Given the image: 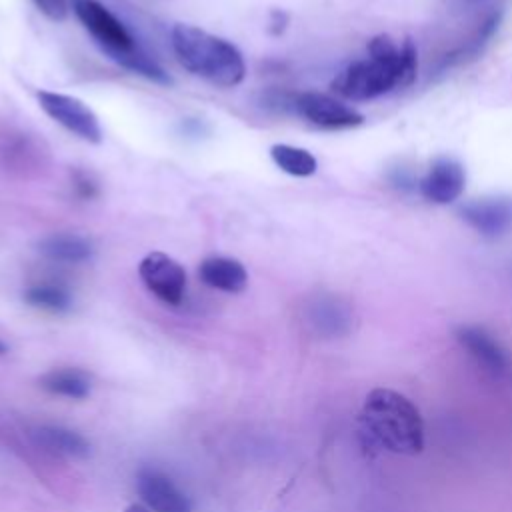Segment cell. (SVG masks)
I'll list each match as a JSON object with an SVG mask.
<instances>
[{
  "label": "cell",
  "instance_id": "cell-2",
  "mask_svg": "<svg viewBox=\"0 0 512 512\" xmlns=\"http://www.w3.org/2000/svg\"><path fill=\"white\" fill-rule=\"evenodd\" d=\"M178 62L194 76L218 88H234L246 76L242 52L222 36L192 24H176L170 32Z\"/></svg>",
  "mask_w": 512,
  "mask_h": 512
},
{
  "label": "cell",
  "instance_id": "cell-14",
  "mask_svg": "<svg viewBox=\"0 0 512 512\" xmlns=\"http://www.w3.org/2000/svg\"><path fill=\"white\" fill-rule=\"evenodd\" d=\"M38 384L54 394L72 400H82L90 394V378L80 368H54L40 376Z\"/></svg>",
  "mask_w": 512,
  "mask_h": 512
},
{
  "label": "cell",
  "instance_id": "cell-12",
  "mask_svg": "<svg viewBox=\"0 0 512 512\" xmlns=\"http://www.w3.org/2000/svg\"><path fill=\"white\" fill-rule=\"evenodd\" d=\"M40 254L54 262H66V264H80L92 258V244L70 232L62 234H50L38 242Z\"/></svg>",
  "mask_w": 512,
  "mask_h": 512
},
{
  "label": "cell",
  "instance_id": "cell-7",
  "mask_svg": "<svg viewBox=\"0 0 512 512\" xmlns=\"http://www.w3.org/2000/svg\"><path fill=\"white\" fill-rule=\"evenodd\" d=\"M136 488L144 506L152 512H192L190 498L160 470H140Z\"/></svg>",
  "mask_w": 512,
  "mask_h": 512
},
{
  "label": "cell",
  "instance_id": "cell-8",
  "mask_svg": "<svg viewBox=\"0 0 512 512\" xmlns=\"http://www.w3.org/2000/svg\"><path fill=\"white\" fill-rule=\"evenodd\" d=\"M462 218L482 236L498 238L512 230V198L490 196L462 206Z\"/></svg>",
  "mask_w": 512,
  "mask_h": 512
},
{
  "label": "cell",
  "instance_id": "cell-20",
  "mask_svg": "<svg viewBox=\"0 0 512 512\" xmlns=\"http://www.w3.org/2000/svg\"><path fill=\"white\" fill-rule=\"evenodd\" d=\"M6 350H8V348H6V344L0 340V354H6Z\"/></svg>",
  "mask_w": 512,
  "mask_h": 512
},
{
  "label": "cell",
  "instance_id": "cell-17",
  "mask_svg": "<svg viewBox=\"0 0 512 512\" xmlns=\"http://www.w3.org/2000/svg\"><path fill=\"white\" fill-rule=\"evenodd\" d=\"M32 2L52 22H62L68 16V0H32Z\"/></svg>",
  "mask_w": 512,
  "mask_h": 512
},
{
  "label": "cell",
  "instance_id": "cell-5",
  "mask_svg": "<svg viewBox=\"0 0 512 512\" xmlns=\"http://www.w3.org/2000/svg\"><path fill=\"white\" fill-rule=\"evenodd\" d=\"M138 274L148 292H152L160 302L178 306L184 300L186 270L166 252H148L138 264Z\"/></svg>",
  "mask_w": 512,
  "mask_h": 512
},
{
  "label": "cell",
  "instance_id": "cell-1",
  "mask_svg": "<svg viewBox=\"0 0 512 512\" xmlns=\"http://www.w3.org/2000/svg\"><path fill=\"white\" fill-rule=\"evenodd\" d=\"M370 58L346 66L332 82L334 92L360 102L378 98L392 88L410 86L416 80V48L410 40L398 48L388 36H376L368 44Z\"/></svg>",
  "mask_w": 512,
  "mask_h": 512
},
{
  "label": "cell",
  "instance_id": "cell-3",
  "mask_svg": "<svg viewBox=\"0 0 512 512\" xmlns=\"http://www.w3.org/2000/svg\"><path fill=\"white\" fill-rule=\"evenodd\" d=\"M72 12L112 60L138 46L128 28L98 0H72Z\"/></svg>",
  "mask_w": 512,
  "mask_h": 512
},
{
  "label": "cell",
  "instance_id": "cell-6",
  "mask_svg": "<svg viewBox=\"0 0 512 512\" xmlns=\"http://www.w3.org/2000/svg\"><path fill=\"white\" fill-rule=\"evenodd\" d=\"M292 112H296L310 124L326 130H346L364 122V116L358 110L322 92L294 94Z\"/></svg>",
  "mask_w": 512,
  "mask_h": 512
},
{
  "label": "cell",
  "instance_id": "cell-9",
  "mask_svg": "<svg viewBox=\"0 0 512 512\" xmlns=\"http://www.w3.org/2000/svg\"><path fill=\"white\" fill-rule=\"evenodd\" d=\"M466 186V172L454 158H438L430 164L420 180V192L434 204H450L458 200Z\"/></svg>",
  "mask_w": 512,
  "mask_h": 512
},
{
  "label": "cell",
  "instance_id": "cell-18",
  "mask_svg": "<svg viewBox=\"0 0 512 512\" xmlns=\"http://www.w3.org/2000/svg\"><path fill=\"white\" fill-rule=\"evenodd\" d=\"M76 188L84 198H92L96 194V186L90 182L86 174H76Z\"/></svg>",
  "mask_w": 512,
  "mask_h": 512
},
{
  "label": "cell",
  "instance_id": "cell-19",
  "mask_svg": "<svg viewBox=\"0 0 512 512\" xmlns=\"http://www.w3.org/2000/svg\"><path fill=\"white\" fill-rule=\"evenodd\" d=\"M126 512H148V508H144V506H140V504H134V506H130Z\"/></svg>",
  "mask_w": 512,
  "mask_h": 512
},
{
  "label": "cell",
  "instance_id": "cell-4",
  "mask_svg": "<svg viewBox=\"0 0 512 512\" xmlns=\"http://www.w3.org/2000/svg\"><path fill=\"white\" fill-rule=\"evenodd\" d=\"M36 98L40 108L46 112V116H50L56 124L76 134L84 142H90V144L102 142V126L98 122V116L80 98L70 94L50 92V90H40Z\"/></svg>",
  "mask_w": 512,
  "mask_h": 512
},
{
  "label": "cell",
  "instance_id": "cell-13",
  "mask_svg": "<svg viewBox=\"0 0 512 512\" xmlns=\"http://www.w3.org/2000/svg\"><path fill=\"white\" fill-rule=\"evenodd\" d=\"M312 326L326 334H338L348 326L350 310L348 306L330 294H320L310 300L306 310Z\"/></svg>",
  "mask_w": 512,
  "mask_h": 512
},
{
  "label": "cell",
  "instance_id": "cell-16",
  "mask_svg": "<svg viewBox=\"0 0 512 512\" xmlns=\"http://www.w3.org/2000/svg\"><path fill=\"white\" fill-rule=\"evenodd\" d=\"M24 300L34 308L50 312H66L72 306L70 292L58 284H34L24 292Z\"/></svg>",
  "mask_w": 512,
  "mask_h": 512
},
{
  "label": "cell",
  "instance_id": "cell-11",
  "mask_svg": "<svg viewBox=\"0 0 512 512\" xmlns=\"http://www.w3.org/2000/svg\"><path fill=\"white\" fill-rule=\"evenodd\" d=\"M32 438L36 440L38 446L44 450L58 454V456H68V458H84L90 452L88 440L78 434L76 430L64 428V426H54V424H42L34 428Z\"/></svg>",
  "mask_w": 512,
  "mask_h": 512
},
{
  "label": "cell",
  "instance_id": "cell-15",
  "mask_svg": "<svg viewBox=\"0 0 512 512\" xmlns=\"http://www.w3.org/2000/svg\"><path fill=\"white\" fill-rule=\"evenodd\" d=\"M270 158L282 172L298 178L312 176L318 168V162L312 152L292 144H274L270 148Z\"/></svg>",
  "mask_w": 512,
  "mask_h": 512
},
{
  "label": "cell",
  "instance_id": "cell-10",
  "mask_svg": "<svg viewBox=\"0 0 512 512\" xmlns=\"http://www.w3.org/2000/svg\"><path fill=\"white\" fill-rule=\"evenodd\" d=\"M200 280L220 292L238 294L248 286V272L240 260L228 256H208L198 266Z\"/></svg>",
  "mask_w": 512,
  "mask_h": 512
}]
</instances>
